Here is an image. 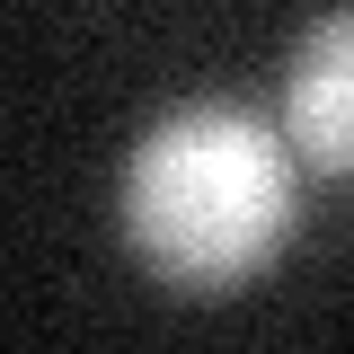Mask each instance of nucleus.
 <instances>
[{"instance_id":"nucleus-2","label":"nucleus","mask_w":354,"mask_h":354,"mask_svg":"<svg viewBox=\"0 0 354 354\" xmlns=\"http://www.w3.org/2000/svg\"><path fill=\"white\" fill-rule=\"evenodd\" d=\"M283 133L310 169L354 177V9H328L283 71Z\"/></svg>"},{"instance_id":"nucleus-1","label":"nucleus","mask_w":354,"mask_h":354,"mask_svg":"<svg viewBox=\"0 0 354 354\" xmlns=\"http://www.w3.org/2000/svg\"><path fill=\"white\" fill-rule=\"evenodd\" d=\"M292 204V133H274L257 106H177L133 142L124 169V239L186 292L248 283L283 248Z\"/></svg>"}]
</instances>
